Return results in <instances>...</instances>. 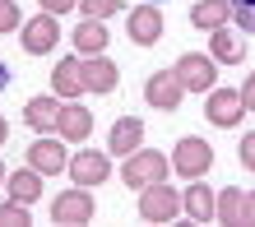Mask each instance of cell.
I'll list each match as a JSON object with an SVG mask.
<instances>
[{
	"label": "cell",
	"mask_w": 255,
	"mask_h": 227,
	"mask_svg": "<svg viewBox=\"0 0 255 227\" xmlns=\"http://www.w3.org/2000/svg\"><path fill=\"white\" fill-rule=\"evenodd\" d=\"M172 172V158L167 153H158V148H134V153L121 158V181L130 190H144V186H158V181H167Z\"/></svg>",
	"instance_id": "6da1fadb"
},
{
	"label": "cell",
	"mask_w": 255,
	"mask_h": 227,
	"mask_svg": "<svg viewBox=\"0 0 255 227\" xmlns=\"http://www.w3.org/2000/svg\"><path fill=\"white\" fill-rule=\"evenodd\" d=\"M93 214H98L93 190H88V186H74V181H70V190H61L51 200V223H61V227H88Z\"/></svg>",
	"instance_id": "7a4b0ae2"
},
{
	"label": "cell",
	"mask_w": 255,
	"mask_h": 227,
	"mask_svg": "<svg viewBox=\"0 0 255 227\" xmlns=\"http://www.w3.org/2000/svg\"><path fill=\"white\" fill-rule=\"evenodd\" d=\"M167 158H172V172L186 176V181L204 176L209 167H214V148H209V139H200V134H181V139L172 144Z\"/></svg>",
	"instance_id": "3957f363"
},
{
	"label": "cell",
	"mask_w": 255,
	"mask_h": 227,
	"mask_svg": "<svg viewBox=\"0 0 255 227\" xmlns=\"http://www.w3.org/2000/svg\"><path fill=\"white\" fill-rule=\"evenodd\" d=\"M242 116H246L242 88H223V84H214V88L204 93V120H209V125L237 130V125H242Z\"/></svg>",
	"instance_id": "277c9868"
},
{
	"label": "cell",
	"mask_w": 255,
	"mask_h": 227,
	"mask_svg": "<svg viewBox=\"0 0 255 227\" xmlns=\"http://www.w3.org/2000/svg\"><path fill=\"white\" fill-rule=\"evenodd\" d=\"M56 42H61V19H56V14L37 9L33 19H23V28H19V47H23V56H51Z\"/></svg>",
	"instance_id": "5b68a950"
},
{
	"label": "cell",
	"mask_w": 255,
	"mask_h": 227,
	"mask_svg": "<svg viewBox=\"0 0 255 227\" xmlns=\"http://www.w3.org/2000/svg\"><path fill=\"white\" fill-rule=\"evenodd\" d=\"M181 218V190L158 181L139 190V223H176Z\"/></svg>",
	"instance_id": "8992f818"
},
{
	"label": "cell",
	"mask_w": 255,
	"mask_h": 227,
	"mask_svg": "<svg viewBox=\"0 0 255 227\" xmlns=\"http://www.w3.org/2000/svg\"><path fill=\"white\" fill-rule=\"evenodd\" d=\"M70 181L74 186H107L112 181V153L107 148H79V153H70Z\"/></svg>",
	"instance_id": "52a82bcc"
},
{
	"label": "cell",
	"mask_w": 255,
	"mask_h": 227,
	"mask_svg": "<svg viewBox=\"0 0 255 227\" xmlns=\"http://www.w3.org/2000/svg\"><path fill=\"white\" fill-rule=\"evenodd\" d=\"M176 74H181V84H186V93H209V88L218 84V60L209 56V51H181L176 56Z\"/></svg>",
	"instance_id": "ba28073f"
},
{
	"label": "cell",
	"mask_w": 255,
	"mask_h": 227,
	"mask_svg": "<svg viewBox=\"0 0 255 227\" xmlns=\"http://www.w3.org/2000/svg\"><path fill=\"white\" fill-rule=\"evenodd\" d=\"M181 98H186V84L176 70H153L144 79V102L153 112H181Z\"/></svg>",
	"instance_id": "9c48e42d"
},
{
	"label": "cell",
	"mask_w": 255,
	"mask_h": 227,
	"mask_svg": "<svg viewBox=\"0 0 255 227\" xmlns=\"http://www.w3.org/2000/svg\"><path fill=\"white\" fill-rule=\"evenodd\" d=\"M126 37L134 42V47H158L162 42V9L153 5V0L126 9Z\"/></svg>",
	"instance_id": "30bf717a"
},
{
	"label": "cell",
	"mask_w": 255,
	"mask_h": 227,
	"mask_svg": "<svg viewBox=\"0 0 255 227\" xmlns=\"http://www.w3.org/2000/svg\"><path fill=\"white\" fill-rule=\"evenodd\" d=\"M65 139L61 134H37L33 144H28V167H37L42 176H61L70 167V153H65Z\"/></svg>",
	"instance_id": "8fae6325"
},
{
	"label": "cell",
	"mask_w": 255,
	"mask_h": 227,
	"mask_svg": "<svg viewBox=\"0 0 255 227\" xmlns=\"http://www.w3.org/2000/svg\"><path fill=\"white\" fill-rule=\"evenodd\" d=\"M181 214L190 223H218V190L209 186L204 176H195L190 186L181 190Z\"/></svg>",
	"instance_id": "7c38bea8"
},
{
	"label": "cell",
	"mask_w": 255,
	"mask_h": 227,
	"mask_svg": "<svg viewBox=\"0 0 255 227\" xmlns=\"http://www.w3.org/2000/svg\"><path fill=\"white\" fill-rule=\"evenodd\" d=\"M79 74H84V88L88 93H116V84H121V70H116V60L102 51V56H79Z\"/></svg>",
	"instance_id": "4fadbf2b"
},
{
	"label": "cell",
	"mask_w": 255,
	"mask_h": 227,
	"mask_svg": "<svg viewBox=\"0 0 255 227\" xmlns=\"http://www.w3.org/2000/svg\"><path fill=\"white\" fill-rule=\"evenodd\" d=\"M56 134H61L65 144H88V134H93V112H88L79 98H74V102H61V116H56Z\"/></svg>",
	"instance_id": "5bb4252c"
},
{
	"label": "cell",
	"mask_w": 255,
	"mask_h": 227,
	"mask_svg": "<svg viewBox=\"0 0 255 227\" xmlns=\"http://www.w3.org/2000/svg\"><path fill=\"white\" fill-rule=\"evenodd\" d=\"M209 56H214L218 65H242L246 60V33L232 28V23L214 28V33H209Z\"/></svg>",
	"instance_id": "9a60e30c"
},
{
	"label": "cell",
	"mask_w": 255,
	"mask_h": 227,
	"mask_svg": "<svg viewBox=\"0 0 255 227\" xmlns=\"http://www.w3.org/2000/svg\"><path fill=\"white\" fill-rule=\"evenodd\" d=\"M107 42H112L107 19H79V23L70 28V47H74V56H102V51H107Z\"/></svg>",
	"instance_id": "2e32d148"
},
{
	"label": "cell",
	"mask_w": 255,
	"mask_h": 227,
	"mask_svg": "<svg viewBox=\"0 0 255 227\" xmlns=\"http://www.w3.org/2000/svg\"><path fill=\"white\" fill-rule=\"evenodd\" d=\"M144 139H148L144 120H139V116H121V120L107 130V153H112V158H126V153H134V148H144Z\"/></svg>",
	"instance_id": "e0dca14e"
},
{
	"label": "cell",
	"mask_w": 255,
	"mask_h": 227,
	"mask_svg": "<svg viewBox=\"0 0 255 227\" xmlns=\"http://www.w3.org/2000/svg\"><path fill=\"white\" fill-rule=\"evenodd\" d=\"M51 93L61 98V102H74V98L88 93V88H84V74H79V56H61L51 65Z\"/></svg>",
	"instance_id": "ac0fdd59"
},
{
	"label": "cell",
	"mask_w": 255,
	"mask_h": 227,
	"mask_svg": "<svg viewBox=\"0 0 255 227\" xmlns=\"http://www.w3.org/2000/svg\"><path fill=\"white\" fill-rule=\"evenodd\" d=\"M56 116H61V98L56 93H42V98L23 102V125L33 134H56Z\"/></svg>",
	"instance_id": "d6986e66"
},
{
	"label": "cell",
	"mask_w": 255,
	"mask_h": 227,
	"mask_svg": "<svg viewBox=\"0 0 255 227\" xmlns=\"http://www.w3.org/2000/svg\"><path fill=\"white\" fill-rule=\"evenodd\" d=\"M42 181H47V176L23 162V167H14L5 176V195H9V200H19V204H37L42 200Z\"/></svg>",
	"instance_id": "ffe728a7"
},
{
	"label": "cell",
	"mask_w": 255,
	"mask_h": 227,
	"mask_svg": "<svg viewBox=\"0 0 255 227\" xmlns=\"http://www.w3.org/2000/svg\"><path fill=\"white\" fill-rule=\"evenodd\" d=\"M232 23V0H195L190 5V28L200 33H214V28Z\"/></svg>",
	"instance_id": "44dd1931"
},
{
	"label": "cell",
	"mask_w": 255,
	"mask_h": 227,
	"mask_svg": "<svg viewBox=\"0 0 255 227\" xmlns=\"http://www.w3.org/2000/svg\"><path fill=\"white\" fill-rule=\"evenodd\" d=\"M242 200H246L242 186H218V223L223 227H242Z\"/></svg>",
	"instance_id": "7402d4cb"
},
{
	"label": "cell",
	"mask_w": 255,
	"mask_h": 227,
	"mask_svg": "<svg viewBox=\"0 0 255 227\" xmlns=\"http://www.w3.org/2000/svg\"><path fill=\"white\" fill-rule=\"evenodd\" d=\"M126 9H130L126 0H79L84 19H116V14H126Z\"/></svg>",
	"instance_id": "603a6c76"
},
{
	"label": "cell",
	"mask_w": 255,
	"mask_h": 227,
	"mask_svg": "<svg viewBox=\"0 0 255 227\" xmlns=\"http://www.w3.org/2000/svg\"><path fill=\"white\" fill-rule=\"evenodd\" d=\"M28 223H33V204H19V200L0 204V227H28Z\"/></svg>",
	"instance_id": "cb8c5ba5"
},
{
	"label": "cell",
	"mask_w": 255,
	"mask_h": 227,
	"mask_svg": "<svg viewBox=\"0 0 255 227\" xmlns=\"http://www.w3.org/2000/svg\"><path fill=\"white\" fill-rule=\"evenodd\" d=\"M19 28H23L19 0H0V37H5V33H19Z\"/></svg>",
	"instance_id": "d4e9b609"
},
{
	"label": "cell",
	"mask_w": 255,
	"mask_h": 227,
	"mask_svg": "<svg viewBox=\"0 0 255 227\" xmlns=\"http://www.w3.org/2000/svg\"><path fill=\"white\" fill-rule=\"evenodd\" d=\"M237 162H242L246 172H255V130H246L242 139H237Z\"/></svg>",
	"instance_id": "484cf974"
},
{
	"label": "cell",
	"mask_w": 255,
	"mask_h": 227,
	"mask_svg": "<svg viewBox=\"0 0 255 227\" xmlns=\"http://www.w3.org/2000/svg\"><path fill=\"white\" fill-rule=\"evenodd\" d=\"M42 9L47 14H56V19H61V14H70V9H79V0H37Z\"/></svg>",
	"instance_id": "4316f807"
},
{
	"label": "cell",
	"mask_w": 255,
	"mask_h": 227,
	"mask_svg": "<svg viewBox=\"0 0 255 227\" xmlns=\"http://www.w3.org/2000/svg\"><path fill=\"white\" fill-rule=\"evenodd\" d=\"M242 102H246V112H255V70L242 79Z\"/></svg>",
	"instance_id": "83f0119b"
},
{
	"label": "cell",
	"mask_w": 255,
	"mask_h": 227,
	"mask_svg": "<svg viewBox=\"0 0 255 227\" xmlns=\"http://www.w3.org/2000/svg\"><path fill=\"white\" fill-rule=\"evenodd\" d=\"M242 227H255V190H246L242 200Z\"/></svg>",
	"instance_id": "f1b7e54d"
},
{
	"label": "cell",
	"mask_w": 255,
	"mask_h": 227,
	"mask_svg": "<svg viewBox=\"0 0 255 227\" xmlns=\"http://www.w3.org/2000/svg\"><path fill=\"white\" fill-rule=\"evenodd\" d=\"M9 79H14V74H9V65H5V60H0V88H9Z\"/></svg>",
	"instance_id": "f546056e"
},
{
	"label": "cell",
	"mask_w": 255,
	"mask_h": 227,
	"mask_svg": "<svg viewBox=\"0 0 255 227\" xmlns=\"http://www.w3.org/2000/svg\"><path fill=\"white\" fill-rule=\"evenodd\" d=\"M5 139H9V120L0 116V148H5Z\"/></svg>",
	"instance_id": "4dcf8cb0"
},
{
	"label": "cell",
	"mask_w": 255,
	"mask_h": 227,
	"mask_svg": "<svg viewBox=\"0 0 255 227\" xmlns=\"http://www.w3.org/2000/svg\"><path fill=\"white\" fill-rule=\"evenodd\" d=\"M5 176H9V167H5V158H0V190H5Z\"/></svg>",
	"instance_id": "1f68e13d"
}]
</instances>
